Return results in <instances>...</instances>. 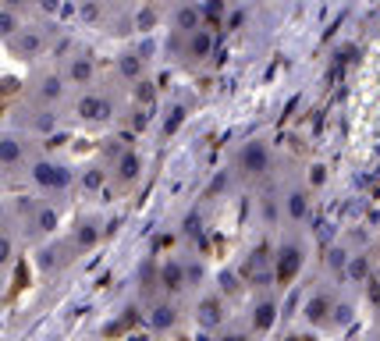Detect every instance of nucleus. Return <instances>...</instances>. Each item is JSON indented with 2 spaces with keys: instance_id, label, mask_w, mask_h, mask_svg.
Returning <instances> with one entry per match:
<instances>
[{
  "instance_id": "nucleus-1",
  "label": "nucleus",
  "mask_w": 380,
  "mask_h": 341,
  "mask_svg": "<svg viewBox=\"0 0 380 341\" xmlns=\"http://www.w3.org/2000/svg\"><path fill=\"white\" fill-rule=\"evenodd\" d=\"M242 163H245V170H263V167H266V149H263L259 142L245 146V153H242Z\"/></svg>"
},
{
  "instance_id": "nucleus-2",
  "label": "nucleus",
  "mask_w": 380,
  "mask_h": 341,
  "mask_svg": "<svg viewBox=\"0 0 380 341\" xmlns=\"http://www.w3.org/2000/svg\"><path fill=\"white\" fill-rule=\"evenodd\" d=\"M281 256H285V260H281V277L288 281V277L295 274V267H299V253H295V249H285Z\"/></svg>"
},
{
  "instance_id": "nucleus-3",
  "label": "nucleus",
  "mask_w": 380,
  "mask_h": 341,
  "mask_svg": "<svg viewBox=\"0 0 380 341\" xmlns=\"http://www.w3.org/2000/svg\"><path fill=\"white\" fill-rule=\"evenodd\" d=\"M323 309H327V302H323V299H313V302H309V320H320Z\"/></svg>"
},
{
  "instance_id": "nucleus-4",
  "label": "nucleus",
  "mask_w": 380,
  "mask_h": 341,
  "mask_svg": "<svg viewBox=\"0 0 380 341\" xmlns=\"http://www.w3.org/2000/svg\"><path fill=\"white\" fill-rule=\"evenodd\" d=\"M270 320H274V306H263V309H259V316H256V323H259V327H266Z\"/></svg>"
},
{
  "instance_id": "nucleus-5",
  "label": "nucleus",
  "mask_w": 380,
  "mask_h": 341,
  "mask_svg": "<svg viewBox=\"0 0 380 341\" xmlns=\"http://www.w3.org/2000/svg\"><path fill=\"white\" fill-rule=\"evenodd\" d=\"M292 213H295V217H302V213H306V203H302V196H292Z\"/></svg>"
},
{
  "instance_id": "nucleus-6",
  "label": "nucleus",
  "mask_w": 380,
  "mask_h": 341,
  "mask_svg": "<svg viewBox=\"0 0 380 341\" xmlns=\"http://www.w3.org/2000/svg\"><path fill=\"white\" fill-rule=\"evenodd\" d=\"M352 274H355V277H362V274H366V263H362V260H355V263H352Z\"/></svg>"
},
{
  "instance_id": "nucleus-7",
  "label": "nucleus",
  "mask_w": 380,
  "mask_h": 341,
  "mask_svg": "<svg viewBox=\"0 0 380 341\" xmlns=\"http://www.w3.org/2000/svg\"><path fill=\"white\" fill-rule=\"evenodd\" d=\"M231 341H238V337H231Z\"/></svg>"
}]
</instances>
